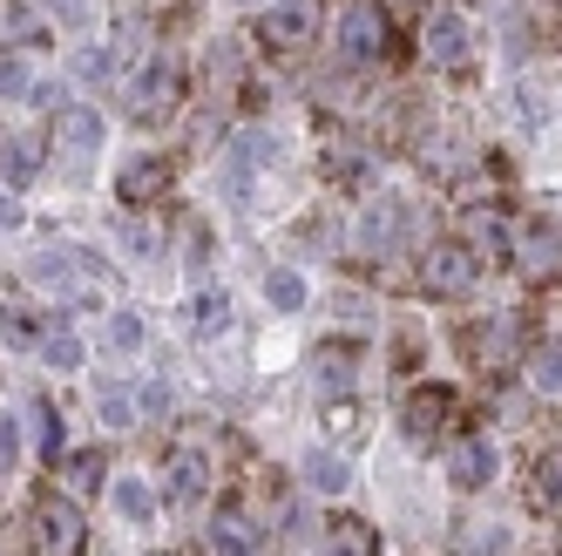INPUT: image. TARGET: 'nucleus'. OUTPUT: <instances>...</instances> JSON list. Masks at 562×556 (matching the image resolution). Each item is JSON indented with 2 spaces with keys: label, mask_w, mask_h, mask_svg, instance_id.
<instances>
[{
  "label": "nucleus",
  "mask_w": 562,
  "mask_h": 556,
  "mask_svg": "<svg viewBox=\"0 0 562 556\" xmlns=\"http://www.w3.org/2000/svg\"><path fill=\"white\" fill-rule=\"evenodd\" d=\"M95 258L89 252H75V245H48V252H34V265H27V278L42 292H61V299H89L95 292Z\"/></svg>",
  "instance_id": "obj_1"
},
{
  "label": "nucleus",
  "mask_w": 562,
  "mask_h": 556,
  "mask_svg": "<svg viewBox=\"0 0 562 556\" xmlns=\"http://www.w3.org/2000/svg\"><path fill=\"white\" fill-rule=\"evenodd\" d=\"M312 27H318V0H271V8L258 14V42L271 55H305Z\"/></svg>",
  "instance_id": "obj_2"
},
{
  "label": "nucleus",
  "mask_w": 562,
  "mask_h": 556,
  "mask_svg": "<svg viewBox=\"0 0 562 556\" xmlns=\"http://www.w3.org/2000/svg\"><path fill=\"white\" fill-rule=\"evenodd\" d=\"M474 278H481V258H474L468 245H427V258H420V286H427L434 299H468Z\"/></svg>",
  "instance_id": "obj_3"
},
{
  "label": "nucleus",
  "mask_w": 562,
  "mask_h": 556,
  "mask_svg": "<svg viewBox=\"0 0 562 556\" xmlns=\"http://www.w3.org/2000/svg\"><path fill=\"white\" fill-rule=\"evenodd\" d=\"M177 109H183V68L164 55V62L143 68V82H136V96H130V115H136V123H170Z\"/></svg>",
  "instance_id": "obj_4"
},
{
  "label": "nucleus",
  "mask_w": 562,
  "mask_h": 556,
  "mask_svg": "<svg viewBox=\"0 0 562 556\" xmlns=\"http://www.w3.org/2000/svg\"><path fill=\"white\" fill-rule=\"evenodd\" d=\"M82 536H89V523H82V509H75L68 496H42V502H34V549H42V556H75Z\"/></svg>",
  "instance_id": "obj_5"
},
{
  "label": "nucleus",
  "mask_w": 562,
  "mask_h": 556,
  "mask_svg": "<svg viewBox=\"0 0 562 556\" xmlns=\"http://www.w3.org/2000/svg\"><path fill=\"white\" fill-rule=\"evenodd\" d=\"M339 55L346 62H380L386 55V14H380V0H346V8H339Z\"/></svg>",
  "instance_id": "obj_6"
},
{
  "label": "nucleus",
  "mask_w": 562,
  "mask_h": 556,
  "mask_svg": "<svg viewBox=\"0 0 562 556\" xmlns=\"http://www.w3.org/2000/svg\"><path fill=\"white\" fill-rule=\"evenodd\" d=\"M454 421V393L448 387H414L407 408H400V427H407V442H434L440 427Z\"/></svg>",
  "instance_id": "obj_7"
},
{
  "label": "nucleus",
  "mask_w": 562,
  "mask_h": 556,
  "mask_svg": "<svg viewBox=\"0 0 562 556\" xmlns=\"http://www.w3.org/2000/svg\"><path fill=\"white\" fill-rule=\"evenodd\" d=\"M55 149L68 156V164H89V156L102 149V109H61L55 115Z\"/></svg>",
  "instance_id": "obj_8"
},
{
  "label": "nucleus",
  "mask_w": 562,
  "mask_h": 556,
  "mask_svg": "<svg viewBox=\"0 0 562 556\" xmlns=\"http://www.w3.org/2000/svg\"><path fill=\"white\" fill-rule=\"evenodd\" d=\"M508 258L529 278H555V218H536L529 231H515L508 237Z\"/></svg>",
  "instance_id": "obj_9"
},
{
  "label": "nucleus",
  "mask_w": 562,
  "mask_h": 556,
  "mask_svg": "<svg viewBox=\"0 0 562 556\" xmlns=\"http://www.w3.org/2000/svg\"><path fill=\"white\" fill-rule=\"evenodd\" d=\"M420 48L434 68H468V21L461 14H434L427 34H420Z\"/></svg>",
  "instance_id": "obj_10"
},
{
  "label": "nucleus",
  "mask_w": 562,
  "mask_h": 556,
  "mask_svg": "<svg viewBox=\"0 0 562 556\" xmlns=\"http://www.w3.org/2000/svg\"><path fill=\"white\" fill-rule=\"evenodd\" d=\"M211 549H217V556H258L265 536H258V523H251V509H217V515H211Z\"/></svg>",
  "instance_id": "obj_11"
},
{
  "label": "nucleus",
  "mask_w": 562,
  "mask_h": 556,
  "mask_svg": "<svg viewBox=\"0 0 562 556\" xmlns=\"http://www.w3.org/2000/svg\"><path fill=\"white\" fill-rule=\"evenodd\" d=\"M508 237H515V224H508L502 211H488V204L461 218V245H468L474 258H495V252H508Z\"/></svg>",
  "instance_id": "obj_12"
},
{
  "label": "nucleus",
  "mask_w": 562,
  "mask_h": 556,
  "mask_svg": "<svg viewBox=\"0 0 562 556\" xmlns=\"http://www.w3.org/2000/svg\"><path fill=\"white\" fill-rule=\"evenodd\" d=\"M204 482H211V468H204V455H196V448H177V455H170V468H164V496L190 509L196 496H204Z\"/></svg>",
  "instance_id": "obj_13"
},
{
  "label": "nucleus",
  "mask_w": 562,
  "mask_h": 556,
  "mask_svg": "<svg viewBox=\"0 0 562 556\" xmlns=\"http://www.w3.org/2000/svg\"><path fill=\"white\" fill-rule=\"evenodd\" d=\"M164 184H170V164H164V156H136V164H123V177H115L123 204H143V197H156Z\"/></svg>",
  "instance_id": "obj_14"
},
{
  "label": "nucleus",
  "mask_w": 562,
  "mask_h": 556,
  "mask_svg": "<svg viewBox=\"0 0 562 556\" xmlns=\"http://www.w3.org/2000/svg\"><path fill=\"white\" fill-rule=\"evenodd\" d=\"M312 374H318V387H326V393H352L359 353H352V346H318V353H312Z\"/></svg>",
  "instance_id": "obj_15"
},
{
  "label": "nucleus",
  "mask_w": 562,
  "mask_h": 556,
  "mask_svg": "<svg viewBox=\"0 0 562 556\" xmlns=\"http://www.w3.org/2000/svg\"><path fill=\"white\" fill-rule=\"evenodd\" d=\"M448 475H454L461 489H481V482L495 475V448H488V442H461L454 462H448Z\"/></svg>",
  "instance_id": "obj_16"
},
{
  "label": "nucleus",
  "mask_w": 562,
  "mask_h": 556,
  "mask_svg": "<svg viewBox=\"0 0 562 556\" xmlns=\"http://www.w3.org/2000/svg\"><path fill=\"white\" fill-rule=\"evenodd\" d=\"M400 231H407V211H400L393 197H386V204H373V218L359 224V245H367V252H386Z\"/></svg>",
  "instance_id": "obj_17"
},
{
  "label": "nucleus",
  "mask_w": 562,
  "mask_h": 556,
  "mask_svg": "<svg viewBox=\"0 0 562 556\" xmlns=\"http://www.w3.org/2000/svg\"><path fill=\"white\" fill-rule=\"evenodd\" d=\"M224 326H231V299H224V292H196V299H190V333H196V340H217Z\"/></svg>",
  "instance_id": "obj_18"
},
{
  "label": "nucleus",
  "mask_w": 562,
  "mask_h": 556,
  "mask_svg": "<svg viewBox=\"0 0 562 556\" xmlns=\"http://www.w3.org/2000/svg\"><path fill=\"white\" fill-rule=\"evenodd\" d=\"M305 482H312L318 496H339V489H352V475H346V462H339V455L318 448V455H305Z\"/></svg>",
  "instance_id": "obj_19"
},
{
  "label": "nucleus",
  "mask_w": 562,
  "mask_h": 556,
  "mask_svg": "<svg viewBox=\"0 0 562 556\" xmlns=\"http://www.w3.org/2000/svg\"><path fill=\"white\" fill-rule=\"evenodd\" d=\"M265 156H271V136H265V130L237 136V143H231V190H245V170H258Z\"/></svg>",
  "instance_id": "obj_20"
},
{
  "label": "nucleus",
  "mask_w": 562,
  "mask_h": 556,
  "mask_svg": "<svg viewBox=\"0 0 562 556\" xmlns=\"http://www.w3.org/2000/svg\"><path fill=\"white\" fill-rule=\"evenodd\" d=\"M115 509H123L130 523H149V515H156V489L143 482V475H123V482H115Z\"/></svg>",
  "instance_id": "obj_21"
},
{
  "label": "nucleus",
  "mask_w": 562,
  "mask_h": 556,
  "mask_svg": "<svg viewBox=\"0 0 562 556\" xmlns=\"http://www.w3.org/2000/svg\"><path fill=\"white\" fill-rule=\"evenodd\" d=\"M474 353H481V360H508V353H515V320H488L474 333Z\"/></svg>",
  "instance_id": "obj_22"
},
{
  "label": "nucleus",
  "mask_w": 562,
  "mask_h": 556,
  "mask_svg": "<svg viewBox=\"0 0 562 556\" xmlns=\"http://www.w3.org/2000/svg\"><path fill=\"white\" fill-rule=\"evenodd\" d=\"M75 75H82V82H115V48H82V55H75Z\"/></svg>",
  "instance_id": "obj_23"
},
{
  "label": "nucleus",
  "mask_w": 562,
  "mask_h": 556,
  "mask_svg": "<svg viewBox=\"0 0 562 556\" xmlns=\"http://www.w3.org/2000/svg\"><path fill=\"white\" fill-rule=\"evenodd\" d=\"M265 292H271V305L299 312V305H305V278H299V271H271V278H265Z\"/></svg>",
  "instance_id": "obj_24"
},
{
  "label": "nucleus",
  "mask_w": 562,
  "mask_h": 556,
  "mask_svg": "<svg viewBox=\"0 0 562 556\" xmlns=\"http://www.w3.org/2000/svg\"><path fill=\"white\" fill-rule=\"evenodd\" d=\"M8 34H14V48H42L48 42L42 14H27V8H8Z\"/></svg>",
  "instance_id": "obj_25"
},
{
  "label": "nucleus",
  "mask_w": 562,
  "mask_h": 556,
  "mask_svg": "<svg viewBox=\"0 0 562 556\" xmlns=\"http://www.w3.org/2000/svg\"><path fill=\"white\" fill-rule=\"evenodd\" d=\"M0 340H8V346H42V320H27V312H0Z\"/></svg>",
  "instance_id": "obj_26"
},
{
  "label": "nucleus",
  "mask_w": 562,
  "mask_h": 556,
  "mask_svg": "<svg viewBox=\"0 0 562 556\" xmlns=\"http://www.w3.org/2000/svg\"><path fill=\"white\" fill-rule=\"evenodd\" d=\"M42 353H48V367H82V340L75 333H42Z\"/></svg>",
  "instance_id": "obj_27"
},
{
  "label": "nucleus",
  "mask_w": 562,
  "mask_h": 556,
  "mask_svg": "<svg viewBox=\"0 0 562 556\" xmlns=\"http://www.w3.org/2000/svg\"><path fill=\"white\" fill-rule=\"evenodd\" d=\"M34 75H27V55H0V96H27Z\"/></svg>",
  "instance_id": "obj_28"
},
{
  "label": "nucleus",
  "mask_w": 562,
  "mask_h": 556,
  "mask_svg": "<svg viewBox=\"0 0 562 556\" xmlns=\"http://www.w3.org/2000/svg\"><path fill=\"white\" fill-rule=\"evenodd\" d=\"M102 475H109V462L89 448V455H75V462H68V489H95Z\"/></svg>",
  "instance_id": "obj_29"
},
{
  "label": "nucleus",
  "mask_w": 562,
  "mask_h": 556,
  "mask_svg": "<svg viewBox=\"0 0 562 556\" xmlns=\"http://www.w3.org/2000/svg\"><path fill=\"white\" fill-rule=\"evenodd\" d=\"M34 448H42V455L61 448V427H55V408L48 401H34Z\"/></svg>",
  "instance_id": "obj_30"
},
{
  "label": "nucleus",
  "mask_w": 562,
  "mask_h": 556,
  "mask_svg": "<svg viewBox=\"0 0 562 556\" xmlns=\"http://www.w3.org/2000/svg\"><path fill=\"white\" fill-rule=\"evenodd\" d=\"M123 245H130V252H143V258H149V252H156V245H164V237H156V224H149V218H123Z\"/></svg>",
  "instance_id": "obj_31"
},
{
  "label": "nucleus",
  "mask_w": 562,
  "mask_h": 556,
  "mask_svg": "<svg viewBox=\"0 0 562 556\" xmlns=\"http://www.w3.org/2000/svg\"><path fill=\"white\" fill-rule=\"evenodd\" d=\"M536 509H542V515H555V455H542V462H536Z\"/></svg>",
  "instance_id": "obj_32"
},
{
  "label": "nucleus",
  "mask_w": 562,
  "mask_h": 556,
  "mask_svg": "<svg viewBox=\"0 0 562 556\" xmlns=\"http://www.w3.org/2000/svg\"><path fill=\"white\" fill-rule=\"evenodd\" d=\"M109 346H143V320H136V312H115V320H109Z\"/></svg>",
  "instance_id": "obj_33"
},
{
  "label": "nucleus",
  "mask_w": 562,
  "mask_h": 556,
  "mask_svg": "<svg viewBox=\"0 0 562 556\" xmlns=\"http://www.w3.org/2000/svg\"><path fill=\"white\" fill-rule=\"evenodd\" d=\"M95 408H102V421H109V427H123V421L136 414V408H130V393H123V387H102V401H95Z\"/></svg>",
  "instance_id": "obj_34"
},
{
  "label": "nucleus",
  "mask_w": 562,
  "mask_h": 556,
  "mask_svg": "<svg viewBox=\"0 0 562 556\" xmlns=\"http://www.w3.org/2000/svg\"><path fill=\"white\" fill-rule=\"evenodd\" d=\"M367 543H373V536L359 530V523H339V530H333V556H367Z\"/></svg>",
  "instance_id": "obj_35"
},
{
  "label": "nucleus",
  "mask_w": 562,
  "mask_h": 556,
  "mask_svg": "<svg viewBox=\"0 0 562 556\" xmlns=\"http://www.w3.org/2000/svg\"><path fill=\"white\" fill-rule=\"evenodd\" d=\"M0 170H8V184H27L34 177V156L27 149H8V156H0Z\"/></svg>",
  "instance_id": "obj_36"
},
{
  "label": "nucleus",
  "mask_w": 562,
  "mask_h": 556,
  "mask_svg": "<svg viewBox=\"0 0 562 556\" xmlns=\"http://www.w3.org/2000/svg\"><path fill=\"white\" fill-rule=\"evenodd\" d=\"M14 455H21V427H14V421H0V475L14 468Z\"/></svg>",
  "instance_id": "obj_37"
},
{
  "label": "nucleus",
  "mask_w": 562,
  "mask_h": 556,
  "mask_svg": "<svg viewBox=\"0 0 562 556\" xmlns=\"http://www.w3.org/2000/svg\"><path fill=\"white\" fill-rule=\"evenodd\" d=\"M474 556H508V530H481L474 536Z\"/></svg>",
  "instance_id": "obj_38"
},
{
  "label": "nucleus",
  "mask_w": 562,
  "mask_h": 556,
  "mask_svg": "<svg viewBox=\"0 0 562 556\" xmlns=\"http://www.w3.org/2000/svg\"><path fill=\"white\" fill-rule=\"evenodd\" d=\"M536 387H542V393H555V346H542V353H536Z\"/></svg>",
  "instance_id": "obj_39"
},
{
  "label": "nucleus",
  "mask_w": 562,
  "mask_h": 556,
  "mask_svg": "<svg viewBox=\"0 0 562 556\" xmlns=\"http://www.w3.org/2000/svg\"><path fill=\"white\" fill-rule=\"evenodd\" d=\"M21 224V204H14V190H0V237H8Z\"/></svg>",
  "instance_id": "obj_40"
},
{
  "label": "nucleus",
  "mask_w": 562,
  "mask_h": 556,
  "mask_svg": "<svg viewBox=\"0 0 562 556\" xmlns=\"http://www.w3.org/2000/svg\"><path fill=\"white\" fill-rule=\"evenodd\" d=\"M55 14L61 21H82V0H55Z\"/></svg>",
  "instance_id": "obj_41"
},
{
  "label": "nucleus",
  "mask_w": 562,
  "mask_h": 556,
  "mask_svg": "<svg viewBox=\"0 0 562 556\" xmlns=\"http://www.w3.org/2000/svg\"><path fill=\"white\" fill-rule=\"evenodd\" d=\"M245 8H251V0H245Z\"/></svg>",
  "instance_id": "obj_42"
},
{
  "label": "nucleus",
  "mask_w": 562,
  "mask_h": 556,
  "mask_svg": "<svg viewBox=\"0 0 562 556\" xmlns=\"http://www.w3.org/2000/svg\"><path fill=\"white\" fill-rule=\"evenodd\" d=\"M407 8H414V0H407Z\"/></svg>",
  "instance_id": "obj_43"
}]
</instances>
